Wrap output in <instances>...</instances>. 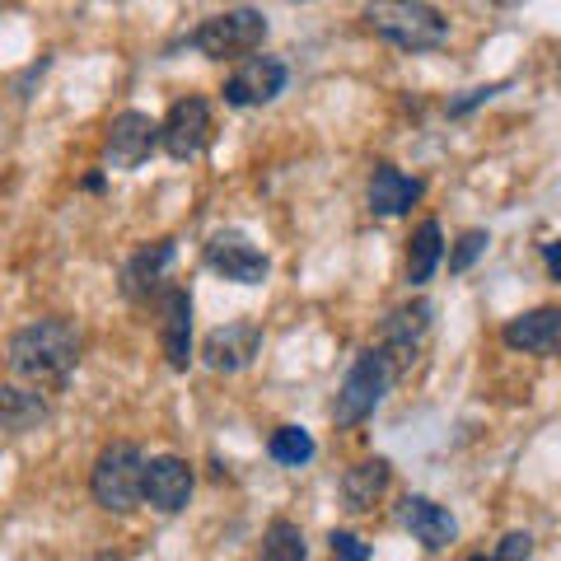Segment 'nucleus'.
Returning <instances> with one entry per match:
<instances>
[{
  "instance_id": "4468645a",
  "label": "nucleus",
  "mask_w": 561,
  "mask_h": 561,
  "mask_svg": "<svg viewBox=\"0 0 561 561\" xmlns=\"http://www.w3.org/2000/svg\"><path fill=\"white\" fill-rule=\"evenodd\" d=\"M160 346L173 370L192 365V295L179 286L160 290Z\"/></svg>"
},
{
  "instance_id": "aec40b11",
  "label": "nucleus",
  "mask_w": 561,
  "mask_h": 561,
  "mask_svg": "<svg viewBox=\"0 0 561 561\" xmlns=\"http://www.w3.org/2000/svg\"><path fill=\"white\" fill-rule=\"evenodd\" d=\"M43 421H47L43 393L14 389V383H0V431L24 435V431H33V426H43Z\"/></svg>"
},
{
  "instance_id": "4be33fe9",
  "label": "nucleus",
  "mask_w": 561,
  "mask_h": 561,
  "mask_svg": "<svg viewBox=\"0 0 561 561\" xmlns=\"http://www.w3.org/2000/svg\"><path fill=\"white\" fill-rule=\"evenodd\" d=\"M313 449H319V445H313V435L305 426H280V431H272V440H267V454L276 463H286V468L309 463Z\"/></svg>"
},
{
  "instance_id": "a211bd4d",
  "label": "nucleus",
  "mask_w": 561,
  "mask_h": 561,
  "mask_svg": "<svg viewBox=\"0 0 561 561\" xmlns=\"http://www.w3.org/2000/svg\"><path fill=\"white\" fill-rule=\"evenodd\" d=\"M389 463L383 459H365V463H356V468H346L342 472V505L351 515H365V511H375V501L389 491Z\"/></svg>"
},
{
  "instance_id": "f8f14e48",
  "label": "nucleus",
  "mask_w": 561,
  "mask_h": 561,
  "mask_svg": "<svg viewBox=\"0 0 561 561\" xmlns=\"http://www.w3.org/2000/svg\"><path fill=\"white\" fill-rule=\"evenodd\" d=\"M431 319H435V305L431 300H412V305H402V309H393L389 319H383V328H379V351L389 356L393 365H408L412 356H416V346H421V337L431 332Z\"/></svg>"
},
{
  "instance_id": "a878e982",
  "label": "nucleus",
  "mask_w": 561,
  "mask_h": 561,
  "mask_svg": "<svg viewBox=\"0 0 561 561\" xmlns=\"http://www.w3.org/2000/svg\"><path fill=\"white\" fill-rule=\"evenodd\" d=\"M505 90V84H482V90H468L463 99H454L449 103V117H463V113H472V108H478V103H486L491 94H501Z\"/></svg>"
},
{
  "instance_id": "0eeeda50",
  "label": "nucleus",
  "mask_w": 561,
  "mask_h": 561,
  "mask_svg": "<svg viewBox=\"0 0 561 561\" xmlns=\"http://www.w3.org/2000/svg\"><path fill=\"white\" fill-rule=\"evenodd\" d=\"M160 146V122L150 113H117L113 127H108V140H103V164L108 169H140Z\"/></svg>"
},
{
  "instance_id": "6e6552de",
  "label": "nucleus",
  "mask_w": 561,
  "mask_h": 561,
  "mask_svg": "<svg viewBox=\"0 0 561 561\" xmlns=\"http://www.w3.org/2000/svg\"><path fill=\"white\" fill-rule=\"evenodd\" d=\"M210 140V103L202 94H187L169 108V117L160 122V146L173 160H197Z\"/></svg>"
},
{
  "instance_id": "f3484780",
  "label": "nucleus",
  "mask_w": 561,
  "mask_h": 561,
  "mask_svg": "<svg viewBox=\"0 0 561 561\" xmlns=\"http://www.w3.org/2000/svg\"><path fill=\"white\" fill-rule=\"evenodd\" d=\"M421 192H426V183L408 179V173L393 169V164H379L370 173V210L375 216H402V210H412L421 202Z\"/></svg>"
},
{
  "instance_id": "f257e3e1",
  "label": "nucleus",
  "mask_w": 561,
  "mask_h": 561,
  "mask_svg": "<svg viewBox=\"0 0 561 561\" xmlns=\"http://www.w3.org/2000/svg\"><path fill=\"white\" fill-rule=\"evenodd\" d=\"M5 360L33 389H61L80 365V328L66 319H38L10 337Z\"/></svg>"
},
{
  "instance_id": "412c9836",
  "label": "nucleus",
  "mask_w": 561,
  "mask_h": 561,
  "mask_svg": "<svg viewBox=\"0 0 561 561\" xmlns=\"http://www.w3.org/2000/svg\"><path fill=\"white\" fill-rule=\"evenodd\" d=\"M257 561H309V548H305L300 524H290V519H272V524H267V534H262Z\"/></svg>"
},
{
  "instance_id": "39448f33",
  "label": "nucleus",
  "mask_w": 561,
  "mask_h": 561,
  "mask_svg": "<svg viewBox=\"0 0 561 561\" xmlns=\"http://www.w3.org/2000/svg\"><path fill=\"white\" fill-rule=\"evenodd\" d=\"M267 38V14L253 10V5H234V10H220L192 33V47L210 61H225V57H249V51L262 47Z\"/></svg>"
},
{
  "instance_id": "1a4fd4ad",
  "label": "nucleus",
  "mask_w": 561,
  "mask_h": 561,
  "mask_svg": "<svg viewBox=\"0 0 561 561\" xmlns=\"http://www.w3.org/2000/svg\"><path fill=\"white\" fill-rule=\"evenodd\" d=\"M257 351H262V328L253 319H234V323H220L216 332H206L202 360L216 375H239L253 365Z\"/></svg>"
},
{
  "instance_id": "6ab92c4d",
  "label": "nucleus",
  "mask_w": 561,
  "mask_h": 561,
  "mask_svg": "<svg viewBox=\"0 0 561 561\" xmlns=\"http://www.w3.org/2000/svg\"><path fill=\"white\" fill-rule=\"evenodd\" d=\"M445 257V230L440 220H421L408 243V286H426Z\"/></svg>"
},
{
  "instance_id": "5701e85b",
  "label": "nucleus",
  "mask_w": 561,
  "mask_h": 561,
  "mask_svg": "<svg viewBox=\"0 0 561 561\" xmlns=\"http://www.w3.org/2000/svg\"><path fill=\"white\" fill-rule=\"evenodd\" d=\"M486 243H491L486 230H468V234H459V243H454V253H449V272H468L472 262L486 253Z\"/></svg>"
},
{
  "instance_id": "f03ea898",
  "label": "nucleus",
  "mask_w": 561,
  "mask_h": 561,
  "mask_svg": "<svg viewBox=\"0 0 561 561\" xmlns=\"http://www.w3.org/2000/svg\"><path fill=\"white\" fill-rule=\"evenodd\" d=\"M393 379H398V365L383 356L379 346L360 351L356 365H351L346 379H342L337 402H332V421H337V426H360L365 416H375L383 393L393 389Z\"/></svg>"
},
{
  "instance_id": "bb28decb",
  "label": "nucleus",
  "mask_w": 561,
  "mask_h": 561,
  "mask_svg": "<svg viewBox=\"0 0 561 561\" xmlns=\"http://www.w3.org/2000/svg\"><path fill=\"white\" fill-rule=\"evenodd\" d=\"M542 262H548V276H561V262H557V243H542Z\"/></svg>"
},
{
  "instance_id": "ddd939ff",
  "label": "nucleus",
  "mask_w": 561,
  "mask_h": 561,
  "mask_svg": "<svg viewBox=\"0 0 561 561\" xmlns=\"http://www.w3.org/2000/svg\"><path fill=\"white\" fill-rule=\"evenodd\" d=\"M398 524L421 542V548H431V552H440V548H449V542L459 538V524H454V515L445 511L440 501H431V496H402Z\"/></svg>"
},
{
  "instance_id": "9b49d317",
  "label": "nucleus",
  "mask_w": 561,
  "mask_h": 561,
  "mask_svg": "<svg viewBox=\"0 0 561 561\" xmlns=\"http://www.w3.org/2000/svg\"><path fill=\"white\" fill-rule=\"evenodd\" d=\"M192 496V468L179 459V454H160V459H146V472H140V501H150L154 511L179 515Z\"/></svg>"
},
{
  "instance_id": "423d86ee",
  "label": "nucleus",
  "mask_w": 561,
  "mask_h": 561,
  "mask_svg": "<svg viewBox=\"0 0 561 561\" xmlns=\"http://www.w3.org/2000/svg\"><path fill=\"white\" fill-rule=\"evenodd\" d=\"M206 267L216 276H225V280H234V286H262L267 272H272V262H267V253H262L249 234L216 230L206 239Z\"/></svg>"
},
{
  "instance_id": "b1692460",
  "label": "nucleus",
  "mask_w": 561,
  "mask_h": 561,
  "mask_svg": "<svg viewBox=\"0 0 561 561\" xmlns=\"http://www.w3.org/2000/svg\"><path fill=\"white\" fill-rule=\"evenodd\" d=\"M328 548H332V557H337V561H370V542L356 538L351 529H332Z\"/></svg>"
},
{
  "instance_id": "9d476101",
  "label": "nucleus",
  "mask_w": 561,
  "mask_h": 561,
  "mask_svg": "<svg viewBox=\"0 0 561 561\" xmlns=\"http://www.w3.org/2000/svg\"><path fill=\"white\" fill-rule=\"evenodd\" d=\"M290 70L280 57H249L230 80H225V103L230 108H257V103H272L286 90Z\"/></svg>"
},
{
  "instance_id": "7ed1b4c3",
  "label": "nucleus",
  "mask_w": 561,
  "mask_h": 561,
  "mask_svg": "<svg viewBox=\"0 0 561 561\" xmlns=\"http://www.w3.org/2000/svg\"><path fill=\"white\" fill-rule=\"evenodd\" d=\"M370 24L383 43H393L398 51H435L449 43V20L435 5H370L365 10Z\"/></svg>"
},
{
  "instance_id": "cd10ccee",
  "label": "nucleus",
  "mask_w": 561,
  "mask_h": 561,
  "mask_svg": "<svg viewBox=\"0 0 561 561\" xmlns=\"http://www.w3.org/2000/svg\"><path fill=\"white\" fill-rule=\"evenodd\" d=\"M472 561H496V557H472Z\"/></svg>"
},
{
  "instance_id": "393cba45",
  "label": "nucleus",
  "mask_w": 561,
  "mask_h": 561,
  "mask_svg": "<svg viewBox=\"0 0 561 561\" xmlns=\"http://www.w3.org/2000/svg\"><path fill=\"white\" fill-rule=\"evenodd\" d=\"M496 561H529L534 557V534H524V529H515V534H505L501 538V548L491 552Z\"/></svg>"
},
{
  "instance_id": "2eb2a0df",
  "label": "nucleus",
  "mask_w": 561,
  "mask_h": 561,
  "mask_svg": "<svg viewBox=\"0 0 561 561\" xmlns=\"http://www.w3.org/2000/svg\"><path fill=\"white\" fill-rule=\"evenodd\" d=\"M173 257H179L173 239H154L140 253H131L127 262H122V295H127V300H150V295L164 286Z\"/></svg>"
},
{
  "instance_id": "20e7f679",
  "label": "nucleus",
  "mask_w": 561,
  "mask_h": 561,
  "mask_svg": "<svg viewBox=\"0 0 561 561\" xmlns=\"http://www.w3.org/2000/svg\"><path fill=\"white\" fill-rule=\"evenodd\" d=\"M140 472H146V454H140V445H131V440L108 445L94 459V478H90L94 501L113 515H131L140 505Z\"/></svg>"
},
{
  "instance_id": "dca6fc26",
  "label": "nucleus",
  "mask_w": 561,
  "mask_h": 561,
  "mask_svg": "<svg viewBox=\"0 0 561 561\" xmlns=\"http://www.w3.org/2000/svg\"><path fill=\"white\" fill-rule=\"evenodd\" d=\"M505 346L524 351V356H552V351L561 346V309L542 305V309H529L519 313V319L505 323Z\"/></svg>"
}]
</instances>
